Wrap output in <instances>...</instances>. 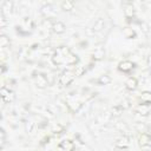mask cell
<instances>
[{
	"mask_svg": "<svg viewBox=\"0 0 151 151\" xmlns=\"http://www.w3.org/2000/svg\"><path fill=\"white\" fill-rule=\"evenodd\" d=\"M74 79V72L73 71H70V70H66L61 73V76L59 77V83L63 85V86H67L68 84L72 83V80Z\"/></svg>",
	"mask_w": 151,
	"mask_h": 151,
	"instance_id": "obj_1",
	"label": "cell"
},
{
	"mask_svg": "<svg viewBox=\"0 0 151 151\" xmlns=\"http://www.w3.org/2000/svg\"><path fill=\"white\" fill-rule=\"evenodd\" d=\"M104 27H105V19H104L103 17H99V18H97V19L94 20V22L92 24V26H91L90 28L92 29V32H93V34H94V33H98V32L103 31Z\"/></svg>",
	"mask_w": 151,
	"mask_h": 151,
	"instance_id": "obj_2",
	"label": "cell"
},
{
	"mask_svg": "<svg viewBox=\"0 0 151 151\" xmlns=\"http://www.w3.org/2000/svg\"><path fill=\"white\" fill-rule=\"evenodd\" d=\"M41 13L46 17V19H51L55 15V12H54V8L51 4H45L42 7H41Z\"/></svg>",
	"mask_w": 151,
	"mask_h": 151,
	"instance_id": "obj_3",
	"label": "cell"
},
{
	"mask_svg": "<svg viewBox=\"0 0 151 151\" xmlns=\"http://www.w3.org/2000/svg\"><path fill=\"white\" fill-rule=\"evenodd\" d=\"M13 6L14 4L12 1H5L2 5H1V14L4 17H8L9 14H12L13 12Z\"/></svg>",
	"mask_w": 151,
	"mask_h": 151,
	"instance_id": "obj_4",
	"label": "cell"
},
{
	"mask_svg": "<svg viewBox=\"0 0 151 151\" xmlns=\"http://www.w3.org/2000/svg\"><path fill=\"white\" fill-rule=\"evenodd\" d=\"M34 81L37 84V86L44 88L48 85V81H47V78L44 76V74H35L34 76Z\"/></svg>",
	"mask_w": 151,
	"mask_h": 151,
	"instance_id": "obj_5",
	"label": "cell"
},
{
	"mask_svg": "<svg viewBox=\"0 0 151 151\" xmlns=\"http://www.w3.org/2000/svg\"><path fill=\"white\" fill-rule=\"evenodd\" d=\"M51 28H52V31H53L54 33H57V34H61V33L65 32L66 26H65V24L61 22V21H55V22L52 24V27H51Z\"/></svg>",
	"mask_w": 151,
	"mask_h": 151,
	"instance_id": "obj_6",
	"label": "cell"
},
{
	"mask_svg": "<svg viewBox=\"0 0 151 151\" xmlns=\"http://www.w3.org/2000/svg\"><path fill=\"white\" fill-rule=\"evenodd\" d=\"M134 64L130 60H123L120 64H119V70L123 71V72H130L132 68H133Z\"/></svg>",
	"mask_w": 151,
	"mask_h": 151,
	"instance_id": "obj_7",
	"label": "cell"
},
{
	"mask_svg": "<svg viewBox=\"0 0 151 151\" xmlns=\"http://www.w3.org/2000/svg\"><path fill=\"white\" fill-rule=\"evenodd\" d=\"M129 144H130V142H129V138L126 136H123V137L118 138L117 142H116V146L119 147V149H125V147L129 146Z\"/></svg>",
	"mask_w": 151,
	"mask_h": 151,
	"instance_id": "obj_8",
	"label": "cell"
},
{
	"mask_svg": "<svg viewBox=\"0 0 151 151\" xmlns=\"http://www.w3.org/2000/svg\"><path fill=\"white\" fill-rule=\"evenodd\" d=\"M124 14L127 17V18H131L134 15V6L132 2H129V4H125V7H124Z\"/></svg>",
	"mask_w": 151,
	"mask_h": 151,
	"instance_id": "obj_9",
	"label": "cell"
},
{
	"mask_svg": "<svg viewBox=\"0 0 151 151\" xmlns=\"http://www.w3.org/2000/svg\"><path fill=\"white\" fill-rule=\"evenodd\" d=\"M92 55H93V59H94V60H100V59L104 58V55H105V51H104L103 47H97V48H94Z\"/></svg>",
	"mask_w": 151,
	"mask_h": 151,
	"instance_id": "obj_10",
	"label": "cell"
},
{
	"mask_svg": "<svg viewBox=\"0 0 151 151\" xmlns=\"http://www.w3.org/2000/svg\"><path fill=\"white\" fill-rule=\"evenodd\" d=\"M149 143H150V136L147 133H142L139 136V144L142 147H145V146H149Z\"/></svg>",
	"mask_w": 151,
	"mask_h": 151,
	"instance_id": "obj_11",
	"label": "cell"
},
{
	"mask_svg": "<svg viewBox=\"0 0 151 151\" xmlns=\"http://www.w3.org/2000/svg\"><path fill=\"white\" fill-rule=\"evenodd\" d=\"M137 111H138V113L144 114V116L149 114V112H150V106H149V103H143V104H140V105L138 106Z\"/></svg>",
	"mask_w": 151,
	"mask_h": 151,
	"instance_id": "obj_12",
	"label": "cell"
},
{
	"mask_svg": "<svg viewBox=\"0 0 151 151\" xmlns=\"http://www.w3.org/2000/svg\"><path fill=\"white\" fill-rule=\"evenodd\" d=\"M137 85H138V81H137V79L136 78H129L127 80H126V83H125V86H126V88L127 90H134L136 87H137Z\"/></svg>",
	"mask_w": 151,
	"mask_h": 151,
	"instance_id": "obj_13",
	"label": "cell"
},
{
	"mask_svg": "<svg viewBox=\"0 0 151 151\" xmlns=\"http://www.w3.org/2000/svg\"><path fill=\"white\" fill-rule=\"evenodd\" d=\"M123 34H124L125 38H127V39H132V38L136 37V32H134L132 28H130V27H125V28L123 29Z\"/></svg>",
	"mask_w": 151,
	"mask_h": 151,
	"instance_id": "obj_14",
	"label": "cell"
},
{
	"mask_svg": "<svg viewBox=\"0 0 151 151\" xmlns=\"http://www.w3.org/2000/svg\"><path fill=\"white\" fill-rule=\"evenodd\" d=\"M61 9H64V11H72L73 8H74V2L73 1H64V2H61Z\"/></svg>",
	"mask_w": 151,
	"mask_h": 151,
	"instance_id": "obj_15",
	"label": "cell"
},
{
	"mask_svg": "<svg viewBox=\"0 0 151 151\" xmlns=\"http://www.w3.org/2000/svg\"><path fill=\"white\" fill-rule=\"evenodd\" d=\"M111 83V78L107 76V74H104V76H100L99 79H98V84L99 85H107Z\"/></svg>",
	"mask_w": 151,
	"mask_h": 151,
	"instance_id": "obj_16",
	"label": "cell"
},
{
	"mask_svg": "<svg viewBox=\"0 0 151 151\" xmlns=\"http://www.w3.org/2000/svg\"><path fill=\"white\" fill-rule=\"evenodd\" d=\"M8 45H9V39H8V37H6V35H0V50L5 48V47L8 46Z\"/></svg>",
	"mask_w": 151,
	"mask_h": 151,
	"instance_id": "obj_17",
	"label": "cell"
},
{
	"mask_svg": "<svg viewBox=\"0 0 151 151\" xmlns=\"http://www.w3.org/2000/svg\"><path fill=\"white\" fill-rule=\"evenodd\" d=\"M122 112H123V107H122V106H114V107L111 110V114H112L113 117L120 116Z\"/></svg>",
	"mask_w": 151,
	"mask_h": 151,
	"instance_id": "obj_18",
	"label": "cell"
},
{
	"mask_svg": "<svg viewBox=\"0 0 151 151\" xmlns=\"http://www.w3.org/2000/svg\"><path fill=\"white\" fill-rule=\"evenodd\" d=\"M11 93H12V92H11L7 87H1V88H0V97H1L2 99L6 98V97H8Z\"/></svg>",
	"mask_w": 151,
	"mask_h": 151,
	"instance_id": "obj_19",
	"label": "cell"
},
{
	"mask_svg": "<svg viewBox=\"0 0 151 151\" xmlns=\"http://www.w3.org/2000/svg\"><path fill=\"white\" fill-rule=\"evenodd\" d=\"M8 25V20L6 19V17H4L2 14H0V28H5Z\"/></svg>",
	"mask_w": 151,
	"mask_h": 151,
	"instance_id": "obj_20",
	"label": "cell"
},
{
	"mask_svg": "<svg viewBox=\"0 0 151 151\" xmlns=\"http://www.w3.org/2000/svg\"><path fill=\"white\" fill-rule=\"evenodd\" d=\"M85 72V67L84 66H77L76 71H74V76H81Z\"/></svg>",
	"mask_w": 151,
	"mask_h": 151,
	"instance_id": "obj_21",
	"label": "cell"
},
{
	"mask_svg": "<svg viewBox=\"0 0 151 151\" xmlns=\"http://www.w3.org/2000/svg\"><path fill=\"white\" fill-rule=\"evenodd\" d=\"M142 100L144 101V103H149L150 101V92H143L142 93Z\"/></svg>",
	"mask_w": 151,
	"mask_h": 151,
	"instance_id": "obj_22",
	"label": "cell"
},
{
	"mask_svg": "<svg viewBox=\"0 0 151 151\" xmlns=\"http://www.w3.org/2000/svg\"><path fill=\"white\" fill-rule=\"evenodd\" d=\"M34 127H35V124H34L33 122H27V123H26V130H27L28 132H32Z\"/></svg>",
	"mask_w": 151,
	"mask_h": 151,
	"instance_id": "obj_23",
	"label": "cell"
},
{
	"mask_svg": "<svg viewBox=\"0 0 151 151\" xmlns=\"http://www.w3.org/2000/svg\"><path fill=\"white\" fill-rule=\"evenodd\" d=\"M2 72H4V67L0 65V73H2Z\"/></svg>",
	"mask_w": 151,
	"mask_h": 151,
	"instance_id": "obj_24",
	"label": "cell"
},
{
	"mask_svg": "<svg viewBox=\"0 0 151 151\" xmlns=\"http://www.w3.org/2000/svg\"><path fill=\"white\" fill-rule=\"evenodd\" d=\"M0 151H4V150H2V149H1V147H0Z\"/></svg>",
	"mask_w": 151,
	"mask_h": 151,
	"instance_id": "obj_25",
	"label": "cell"
},
{
	"mask_svg": "<svg viewBox=\"0 0 151 151\" xmlns=\"http://www.w3.org/2000/svg\"><path fill=\"white\" fill-rule=\"evenodd\" d=\"M0 119H1V113H0Z\"/></svg>",
	"mask_w": 151,
	"mask_h": 151,
	"instance_id": "obj_26",
	"label": "cell"
}]
</instances>
